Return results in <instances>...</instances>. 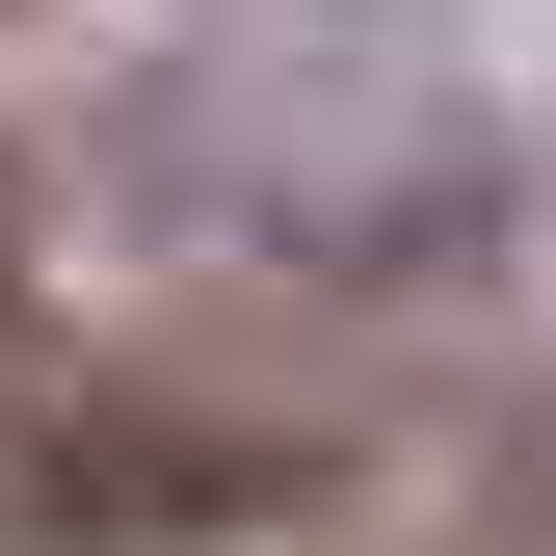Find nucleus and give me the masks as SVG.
<instances>
[{"label":"nucleus","mask_w":556,"mask_h":556,"mask_svg":"<svg viewBox=\"0 0 556 556\" xmlns=\"http://www.w3.org/2000/svg\"><path fill=\"white\" fill-rule=\"evenodd\" d=\"M265 504H318V425H292V397H186V371L0 397V556H213Z\"/></svg>","instance_id":"obj_1"},{"label":"nucleus","mask_w":556,"mask_h":556,"mask_svg":"<svg viewBox=\"0 0 556 556\" xmlns=\"http://www.w3.org/2000/svg\"><path fill=\"white\" fill-rule=\"evenodd\" d=\"M0 292H27V186H0Z\"/></svg>","instance_id":"obj_2"}]
</instances>
